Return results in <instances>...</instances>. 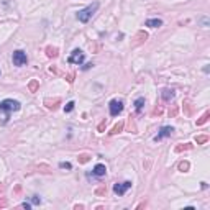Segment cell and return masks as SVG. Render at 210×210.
Listing matches in <instances>:
<instances>
[{"mask_svg": "<svg viewBox=\"0 0 210 210\" xmlns=\"http://www.w3.org/2000/svg\"><path fill=\"white\" fill-rule=\"evenodd\" d=\"M67 82H74V74H69V76H67Z\"/></svg>", "mask_w": 210, "mask_h": 210, "instance_id": "obj_28", "label": "cell"}, {"mask_svg": "<svg viewBox=\"0 0 210 210\" xmlns=\"http://www.w3.org/2000/svg\"><path fill=\"white\" fill-rule=\"evenodd\" d=\"M59 103H61V99H59V97H56V99H52V100H51V99H46V100H44V105H46L49 110H56Z\"/></svg>", "mask_w": 210, "mask_h": 210, "instance_id": "obj_8", "label": "cell"}, {"mask_svg": "<svg viewBox=\"0 0 210 210\" xmlns=\"http://www.w3.org/2000/svg\"><path fill=\"white\" fill-rule=\"evenodd\" d=\"M195 141H197V144H202V143H207V141H208V136H207V135H202V136H197V138H195Z\"/></svg>", "mask_w": 210, "mask_h": 210, "instance_id": "obj_21", "label": "cell"}, {"mask_svg": "<svg viewBox=\"0 0 210 210\" xmlns=\"http://www.w3.org/2000/svg\"><path fill=\"white\" fill-rule=\"evenodd\" d=\"M108 108H110V115L112 117H118L120 113L123 112V102L122 100H110V103H108Z\"/></svg>", "mask_w": 210, "mask_h": 210, "instance_id": "obj_4", "label": "cell"}, {"mask_svg": "<svg viewBox=\"0 0 210 210\" xmlns=\"http://www.w3.org/2000/svg\"><path fill=\"white\" fill-rule=\"evenodd\" d=\"M89 159H90V156H89V154H80V156H79V163H80V164L87 163Z\"/></svg>", "mask_w": 210, "mask_h": 210, "instance_id": "obj_23", "label": "cell"}, {"mask_svg": "<svg viewBox=\"0 0 210 210\" xmlns=\"http://www.w3.org/2000/svg\"><path fill=\"white\" fill-rule=\"evenodd\" d=\"M187 149H192V144L191 143H184V144H179V146L174 148L176 153H181V151H187Z\"/></svg>", "mask_w": 210, "mask_h": 210, "instance_id": "obj_13", "label": "cell"}, {"mask_svg": "<svg viewBox=\"0 0 210 210\" xmlns=\"http://www.w3.org/2000/svg\"><path fill=\"white\" fill-rule=\"evenodd\" d=\"M12 59H13V64L15 66H25V64L28 63V58H26V52L22 51V49H17L13 51V56H12Z\"/></svg>", "mask_w": 210, "mask_h": 210, "instance_id": "obj_3", "label": "cell"}, {"mask_svg": "<svg viewBox=\"0 0 210 210\" xmlns=\"http://www.w3.org/2000/svg\"><path fill=\"white\" fill-rule=\"evenodd\" d=\"M46 56H48V58H56V56H58V48L48 46L46 48Z\"/></svg>", "mask_w": 210, "mask_h": 210, "instance_id": "obj_14", "label": "cell"}, {"mask_svg": "<svg viewBox=\"0 0 210 210\" xmlns=\"http://www.w3.org/2000/svg\"><path fill=\"white\" fill-rule=\"evenodd\" d=\"M189 168H191V164H189L187 161H182V163H179V171H181V172L189 171Z\"/></svg>", "mask_w": 210, "mask_h": 210, "instance_id": "obj_19", "label": "cell"}, {"mask_svg": "<svg viewBox=\"0 0 210 210\" xmlns=\"http://www.w3.org/2000/svg\"><path fill=\"white\" fill-rule=\"evenodd\" d=\"M0 207H7V200L0 199Z\"/></svg>", "mask_w": 210, "mask_h": 210, "instance_id": "obj_29", "label": "cell"}, {"mask_svg": "<svg viewBox=\"0 0 210 210\" xmlns=\"http://www.w3.org/2000/svg\"><path fill=\"white\" fill-rule=\"evenodd\" d=\"M143 107H144V97H138V99L135 100V110L140 113V112L143 110Z\"/></svg>", "mask_w": 210, "mask_h": 210, "instance_id": "obj_11", "label": "cell"}, {"mask_svg": "<svg viewBox=\"0 0 210 210\" xmlns=\"http://www.w3.org/2000/svg\"><path fill=\"white\" fill-rule=\"evenodd\" d=\"M59 168H61V169H67V171H71V169H72V164H71V163H67V161H61V163H59Z\"/></svg>", "mask_w": 210, "mask_h": 210, "instance_id": "obj_20", "label": "cell"}, {"mask_svg": "<svg viewBox=\"0 0 210 210\" xmlns=\"http://www.w3.org/2000/svg\"><path fill=\"white\" fill-rule=\"evenodd\" d=\"M105 172H107V168H105V164H95V166H94V171H92V176L102 177V176H105Z\"/></svg>", "mask_w": 210, "mask_h": 210, "instance_id": "obj_9", "label": "cell"}, {"mask_svg": "<svg viewBox=\"0 0 210 210\" xmlns=\"http://www.w3.org/2000/svg\"><path fill=\"white\" fill-rule=\"evenodd\" d=\"M95 194H97V195H102V194H105V187H103V185H102V187H99L95 191Z\"/></svg>", "mask_w": 210, "mask_h": 210, "instance_id": "obj_24", "label": "cell"}, {"mask_svg": "<svg viewBox=\"0 0 210 210\" xmlns=\"http://www.w3.org/2000/svg\"><path fill=\"white\" fill-rule=\"evenodd\" d=\"M22 207H23V208H26V210H30V208H31V204H28V202H23Z\"/></svg>", "mask_w": 210, "mask_h": 210, "instance_id": "obj_27", "label": "cell"}, {"mask_svg": "<svg viewBox=\"0 0 210 210\" xmlns=\"http://www.w3.org/2000/svg\"><path fill=\"white\" fill-rule=\"evenodd\" d=\"M31 204H33V205H39V204H41V197H39V195H31Z\"/></svg>", "mask_w": 210, "mask_h": 210, "instance_id": "obj_22", "label": "cell"}, {"mask_svg": "<svg viewBox=\"0 0 210 210\" xmlns=\"http://www.w3.org/2000/svg\"><path fill=\"white\" fill-rule=\"evenodd\" d=\"M67 63L69 64H77V66H80V64L84 63V52L80 49H74L71 52V56L67 58Z\"/></svg>", "mask_w": 210, "mask_h": 210, "instance_id": "obj_5", "label": "cell"}, {"mask_svg": "<svg viewBox=\"0 0 210 210\" xmlns=\"http://www.w3.org/2000/svg\"><path fill=\"white\" fill-rule=\"evenodd\" d=\"M163 25V20L161 18H149L144 22V26H149V28H159Z\"/></svg>", "mask_w": 210, "mask_h": 210, "instance_id": "obj_10", "label": "cell"}, {"mask_svg": "<svg viewBox=\"0 0 210 210\" xmlns=\"http://www.w3.org/2000/svg\"><path fill=\"white\" fill-rule=\"evenodd\" d=\"M2 191H3V185H2V184H0V192H2Z\"/></svg>", "mask_w": 210, "mask_h": 210, "instance_id": "obj_31", "label": "cell"}, {"mask_svg": "<svg viewBox=\"0 0 210 210\" xmlns=\"http://www.w3.org/2000/svg\"><path fill=\"white\" fill-rule=\"evenodd\" d=\"M74 107H76V102L71 100V102H67L66 105H64V112H66V113H71V112L74 110Z\"/></svg>", "mask_w": 210, "mask_h": 210, "instance_id": "obj_17", "label": "cell"}, {"mask_svg": "<svg viewBox=\"0 0 210 210\" xmlns=\"http://www.w3.org/2000/svg\"><path fill=\"white\" fill-rule=\"evenodd\" d=\"M90 67H94V64L87 63V64H84V66H82V71H87V69H90Z\"/></svg>", "mask_w": 210, "mask_h": 210, "instance_id": "obj_25", "label": "cell"}, {"mask_svg": "<svg viewBox=\"0 0 210 210\" xmlns=\"http://www.w3.org/2000/svg\"><path fill=\"white\" fill-rule=\"evenodd\" d=\"M202 23H204V26H208V18H202Z\"/></svg>", "mask_w": 210, "mask_h": 210, "instance_id": "obj_30", "label": "cell"}, {"mask_svg": "<svg viewBox=\"0 0 210 210\" xmlns=\"http://www.w3.org/2000/svg\"><path fill=\"white\" fill-rule=\"evenodd\" d=\"M161 95H163L164 100H171V99H174V90H171V89H164V90L161 92Z\"/></svg>", "mask_w": 210, "mask_h": 210, "instance_id": "obj_12", "label": "cell"}, {"mask_svg": "<svg viewBox=\"0 0 210 210\" xmlns=\"http://www.w3.org/2000/svg\"><path fill=\"white\" fill-rule=\"evenodd\" d=\"M208 118H210V113H208V112H205V113L202 115V118H200V120H197V127H202L204 123H207V122H208Z\"/></svg>", "mask_w": 210, "mask_h": 210, "instance_id": "obj_15", "label": "cell"}, {"mask_svg": "<svg viewBox=\"0 0 210 210\" xmlns=\"http://www.w3.org/2000/svg\"><path fill=\"white\" fill-rule=\"evenodd\" d=\"M20 107H22V103H20L18 100H13V99H5V100H2V102H0V112H5V113H7L5 122H8L12 112L20 110Z\"/></svg>", "mask_w": 210, "mask_h": 210, "instance_id": "obj_1", "label": "cell"}, {"mask_svg": "<svg viewBox=\"0 0 210 210\" xmlns=\"http://www.w3.org/2000/svg\"><path fill=\"white\" fill-rule=\"evenodd\" d=\"M38 86H39V82L36 79H33L30 84H28V89H30V92H36L38 90Z\"/></svg>", "mask_w": 210, "mask_h": 210, "instance_id": "obj_18", "label": "cell"}, {"mask_svg": "<svg viewBox=\"0 0 210 210\" xmlns=\"http://www.w3.org/2000/svg\"><path fill=\"white\" fill-rule=\"evenodd\" d=\"M97 10H99V2L90 3L89 7H86V8H82V10H79V12H77V20H79L80 23H87L89 20L92 18V15H94Z\"/></svg>", "mask_w": 210, "mask_h": 210, "instance_id": "obj_2", "label": "cell"}, {"mask_svg": "<svg viewBox=\"0 0 210 210\" xmlns=\"http://www.w3.org/2000/svg\"><path fill=\"white\" fill-rule=\"evenodd\" d=\"M128 189H131V181H125V182H117L113 184V192L117 195H125V192L128 191Z\"/></svg>", "mask_w": 210, "mask_h": 210, "instance_id": "obj_6", "label": "cell"}, {"mask_svg": "<svg viewBox=\"0 0 210 210\" xmlns=\"http://www.w3.org/2000/svg\"><path fill=\"white\" fill-rule=\"evenodd\" d=\"M105 127H107V123H105V122H102V123H100V125H99V128H97V130H99L100 133H102V131L105 130Z\"/></svg>", "mask_w": 210, "mask_h": 210, "instance_id": "obj_26", "label": "cell"}, {"mask_svg": "<svg viewBox=\"0 0 210 210\" xmlns=\"http://www.w3.org/2000/svg\"><path fill=\"white\" fill-rule=\"evenodd\" d=\"M172 133H174V128H172V127H163L159 130V133L154 136V141H161L163 138H166V136H171Z\"/></svg>", "mask_w": 210, "mask_h": 210, "instance_id": "obj_7", "label": "cell"}, {"mask_svg": "<svg viewBox=\"0 0 210 210\" xmlns=\"http://www.w3.org/2000/svg\"><path fill=\"white\" fill-rule=\"evenodd\" d=\"M122 130H123V122H118V123H117V125H115L113 128H112L110 135H117V133H120V131H122Z\"/></svg>", "mask_w": 210, "mask_h": 210, "instance_id": "obj_16", "label": "cell"}]
</instances>
